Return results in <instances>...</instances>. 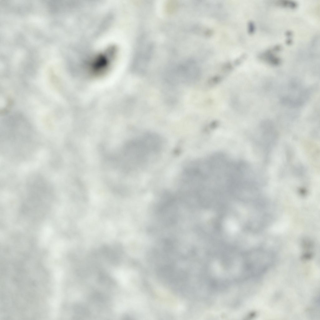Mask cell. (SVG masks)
Returning <instances> with one entry per match:
<instances>
[{
    "mask_svg": "<svg viewBox=\"0 0 320 320\" xmlns=\"http://www.w3.org/2000/svg\"><path fill=\"white\" fill-rule=\"evenodd\" d=\"M262 57L263 59L265 60L269 63L273 65H278L280 62V59L279 58L275 57L272 53H270V52H267L262 55Z\"/></svg>",
    "mask_w": 320,
    "mask_h": 320,
    "instance_id": "6da1fadb",
    "label": "cell"
}]
</instances>
